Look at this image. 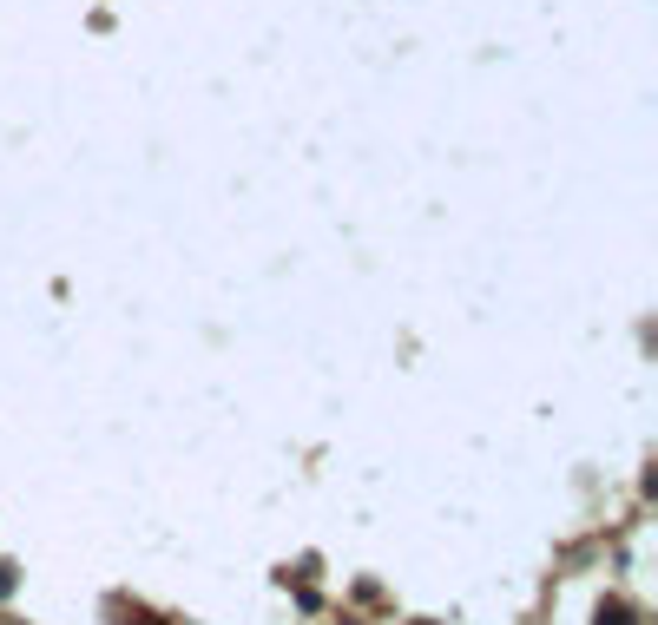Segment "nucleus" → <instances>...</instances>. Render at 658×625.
<instances>
[]
</instances>
